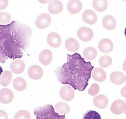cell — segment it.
Listing matches in <instances>:
<instances>
[{"mask_svg": "<svg viewBox=\"0 0 126 119\" xmlns=\"http://www.w3.org/2000/svg\"><path fill=\"white\" fill-rule=\"evenodd\" d=\"M0 27V62L21 58L30 44L32 33L30 27L16 20Z\"/></svg>", "mask_w": 126, "mask_h": 119, "instance_id": "obj_1", "label": "cell"}, {"mask_svg": "<svg viewBox=\"0 0 126 119\" xmlns=\"http://www.w3.org/2000/svg\"><path fill=\"white\" fill-rule=\"evenodd\" d=\"M67 61L57 67L55 73L58 81L71 86L75 90L84 91L88 84L94 68L90 61L86 62L79 53L67 54Z\"/></svg>", "mask_w": 126, "mask_h": 119, "instance_id": "obj_2", "label": "cell"}, {"mask_svg": "<svg viewBox=\"0 0 126 119\" xmlns=\"http://www.w3.org/2000/svg\"><path fill=\"white\" fill-rule=\"evenodd\" d=\"M33 113L36 116V119H66L65 113L63 115H59L49 104L36 108Z\"/></svg>", "mask_w": 126, "mask_h": 119, "instance_id": "obj_3", "label": "cell"}, {"mask_svg": "<svg viewBox=\"0 0 126 119\" xmlns=\"http://www.w3.org/2000/svg\"><path fill=\"white\" fill-rule=\"evenodd\" d=\"M51 21L50 15L48 13H42L37 17L35 21V25L38 28L44 29L48 27Z\"/></svg>", "mask_w": 126, "mask_h": 119, "instance_id": "obj_4", "label": "cell"}, {"mask_svg": "<svg viewBox=\"0 0 126 119\" xmlns=\"http://www.w3.org/2000/svg\"><path fill=\"white\" fill-rule=\"evenodd\" d=\"M77 35L81 40L86 42L92 39L93 33L91 29L83 27L78 29L77 32Z\"/></svg>", "mask_w": 126, "mask_h": 119, "instance_id": "obj_5", "label": "cell"}, {"mask_svg": "<svg viewBox=\"0 0 126 119\" xmlns=\"http://www.w3.org/2000/svg\"><path fill=\"white\" fill-rule=\"evenodd\" d=\"M60 95L63 100L69 101L74 98V92L73 88L69 85H64L61 89L59 92Z\"/></svg>", "mask_w": 126, "mask_h": 119, "instance_id": "obj_6", "label": "cell"}, {"mask_svg": "<svg viewBox=\"0 0 126 119\" xmlns=\"http://www.w3.org/2000/svg\"><path fill=\"white\" fill-rule=\"evenodd\" d=\"M113 47V43L110 39L103 38L99 42L98 48L99 50L103 53L108 54L112 50Z\"/></svg>", "mask_w": 126, "mask_h": 119, "instance_id": "obj_7", "label": "cell"}, {"mask_svg": "<svg viewBox=\"0 0 126 119\" xmlns=\"http://www.w3.org/2000/svg\"><path fill=\"white\" fill-rule=\"evenodd\" d=\"M82 18L85 22L90 25L95 24L97 20L96 15L91 9L86 10L82 14Z\"/></svg>", "mask_w": 126, "mask_h": 119, "instance_id": "obj_8", "label": "cell"}, {"mask_svg": "<svg viewBox=\"0 0 126 119\" xmlns=\"http://www.w3.org/2000/svg\"><path fill=\"white\" fill-rule=\"evenodd\" d=\"M14 97L13 93L9 89L3 88L0 90V101L2 103L7 104L11 102Z\"/></svg>", "mask_w": 126, "mask_h": 119, "instance_id": "obj_9", "label": "cell"}, {"mask_svg": "<svg viewBox=\"0 0 126 119\" xmlns=\"http://www.w3.org/2000/svg\"><path fill=\"white\" fill-rule=\"evenodd\" d=\"M28 74L31 79H38L42 78L43 75V71L41 68L37 65H34L29 68Z\"/></svg>", "mask_w": 126, "mask_h": 119, "instance_id": "obj_10", "label": "cell"}, {"mask_svg": "<svg viewBox=\"0 0 126 119\" xmlns=\"http://www.w3.org/2000/svg\"><path fill=\"white\" fill-rule=\"evenodd\" d=\"M47 40L49 45L54 48L58 47L61 45V43L60 36L57 33L54 32L50 33L48 35Z\"/></svg>", "mask_w": 126, "mask_h": 119, "instance_id": "obj_11", "label": "cell"}, {"mask_svg": "<svg viewBox=\"0 0 126 119\" xmlns=\"http://www.w3.org/2000/svg\"><path fill=\"white\" fill-rule=\"evenodd\" d=\"M25 64L22 60L18 59L13 60L11 62L10 67L11 70L14 73L20 74L24 71Z\"/></svg>", "mask_w": 126, "mask_h": 119, "instance_id": "obj_12", "label": "cell"}, {"mask_svg": "<svg viewBox=\"0 0 126 119\" xmlns=\"http://www.w3.org/2000/svg\"><path fill=\"white\" fill-rule=\"evenodd\" d=\"M52 52L47 49L43 50L40 53L39 57L40 62L45 65L50 64L52 61Z\"/></svg>", "mask_w": 126, "mask_h": 119, "instance_id": "obj_13", "label": "cell"}, {"mask_svg": "<svg viewBox=\"0 0 126 119\" xmlns=\"http://www.w3.org/2000/svg\"><path fill=\"white\" fill-rule=\"evenodd\" d=\"M63 5L62 3L58 0L50 1L48 6L49 12L52 14H57L60 13L62 10Z\"/></svg>", "mask_w": 126, "mask_h": 119, "instance_id": "obj_14", "label": "cell"}, {"mask_svg": "<svg viewBox=\"0 0 126 119\" xmlns=\"http://www.w3.org/2000/svg\"><path fill=\"white\" fill-rule=\"evenodd\" d=\"M82 5L79 0H71L69 1L67 5V9L72 14H75L79 13L82 9Z\"/></svg>", "mask_w": 126, "mask_h": 119, "instance_id": "obj_15", "label": "cell"}, {"mask_svg": "<svg viewBox=\"0 0 126 119\" xmlns=\"http://www.w3.org/2000/svg\"><path fill=\"white\" fill-rule=\"evenodd\" d=\"M110 79L112 82L117 85L121 84L126 80L125 75L119 71L112 73L110 75Z\"/></svg>", "mask_w": 126, "mask_h": 119, "instance_id": "obj_16", "label": "cell"}, {"mask_svg": "<svg viewBox=\"0 0 126 119\" xmlns=\"http://www.w3.org/2000/svg\"><path fill=\"white\" fill-rule=\"evenodd\" d=\"M102 24L106 29L109 30H112L116 27V21L112 16L107 15L102 19Z\"/></svg>", "mask_w": 126, "mask_h": 119, "instance_id": "obj_17", "label": "cell"}, {"mask_svg": "<svg viewBox=\"0 0 126 119\" xmlns=\"http://www.w3.org/2000/svg\"><path fill=\"white\" fill-rule=\"evenodd\" d=\"M93 79L99 82L104 81L106 78V73L102 68L100 67L96 68L93 70L92 73Z\"/></svg>", "mask_w": 126, "mask_h": 119, "instance_id": "obj_18", "label": "cell"}, {"mask_svg": "<svg viewBox=\"0 0 126 119\" xmlns=\"http://www.w3.org/2000/svg\"><path fill=\"white\" fill-rule=\"evenodd\" d=\"M65 45L68 50L73 53L77 51L79 47V45L78 41L75 39L71 38L66 40Z\"/></svg>", "mask_w": 126, "mask_h": 119, "instance_id": "obj_19", "label": "cell"}, {"mask_svg": "<svg viewBox=\"0 0 126 119\" xmlns=\"http://www.w3.org/2000/svg\"><path fill=\"white\" fill-rule=\"evenodd\" d=\"M97 52L96 50L92 47H87L84 49L83 52V57L88 60H92L96 57Z\"/></svg>", "mask_w": 126, "mask_h": 119, "instance_id": "obj_20", "label": "cell"}, {"mask_svg": "<svg viewBox=\"0 0 126 119\" xmlns=\"http://www.w3.org/2000/svg\"><path fill=\"white\" fill-rule=\"evenodd\" d=\"M13 84L15 89L18 91L24 90L27 86V83L25 80L20 77L15 79L13 80Z\"/></svg>", "mask_w": 126, "mask_h": 119, "instance_id": "obj_21", "label": "cell"}, {"mask_svg": "<svg viewBox=\"0 0 126 119\" xmlns=\"http://www.w3.org/2000/svg\"><path fill=\"white\" fill-rule=\"evenodd\" d=\"M12 79V74L10 71H4L0 77V83L3 86H7L11 82Z\"/></svg>", "mask_w": 126, "mask_h": 119, "instance_id": "obj_22", "label": "cell"}, {"mask_svg": "<svg viewBox=\"0 0 126 119\" xmlns=\"http://www.w3.org/2000/svg\"><path fill=\"white\" fill-rule=\"evenodd\" d=\"M108 3L107 0H94L92 5L94 9L99 12L104 11L107 8Z\"/></svg>", "mask_w": 126, "mask_h": 119, "instance_id": "obj_23", "label": "cell"}, {"mask_svg": "<svg viewBox=\"0 0 126 119\" xmlns=\"http://www.w3.org/2000/svg\"><path fill=\"white\" fill-rule=\"evenodd\" d=\"M82 119H101L100 115L95 111L89 110L83 115Z\"/></svg>", "mask_w": 126, "mask_h": 119, "instance_id": "obj_24", "label": "cell"}, {"mask_svg": "<svg viewBox=\"0 0 126 119\" xmlns=\"http://www.w3.org/2000/svg\"><path fill=\"white\" fill-rule=\"evenodd\" d=\"M112 60L110 56L104 55L101 57L99 59V62L100 66L104 68L109 66L112 63Z\"/></svg>", "mask_w": 126, "mask_h": 119, "instance_id": "obj_25", "label": "cell"}, {"mask_svg": "<svg viewBox=\"0 0 126 119\" xmlns=\"http://www.w3.org/2000/svg\"><path fill=\"white\" fill-rule=\"evenodd\" d=\"M30 118L31 115L29 112L26 110H22L15 114L14 119H30Z\"/></svg>", "mask_w": 126, "mask_h": 119, "instance_id": "obj_26", "label": "cell"}, {"mask_svg": "<svg viewBox=\"0 0 126 119\" xmlns=\"http://www.w3.org/2000/svg\"><path fill=\"white\" fill-rule=\"evenodd\" d=\"M11 20V17L8 13L4 12H0V23L6 24L9 22Z\"/></svg>", "mask_w": 126, "mask_h": 119, "instance_id": "obj_27", "label": "cell"}, {"mask_svg": "<svg viewBox=\"0 0 126 119\" xmlns=\"http://www.w3.org/2000/svg\"><path fill=\"white\" fill-rule=\"evenodd\" d=\"M99 90V85L96 83H93L88 90L89 94L92 96H94L97 95Z\"/></svg>", "mask_w": 126, "mask_h": 119, "instance_id": "obj_28", "label": "cell"}, {"mask_svg": "<svg viewBox=\"0 0 126 119\" xmlns=\"http://www.w3.org/2000/svg\"><path fill=\"white\" fill-rule=\"evenodd\" d=\"M8 4V0H0V10L5 9L7 7Z\"/></svg>", "mask_w": 126, "mask_h": 119, "instance_id": "obj_29", "label": "cell"}, {"mask_svg": "<svg viewBox=\"0 0 126 119\" xmlns=\"http://www.w3.org/2000/svg\"><path fill=\"white\" fill-rule=\"evenodd\" d=\"M0 119H8V117L7 114L4 111L0 110Z\"/></svg>", "mask_w": 126, "mask_h": 119, "instance_id": "obj_30", "label": "cell"}, {"mask_svg": "<svg viewBox=\"0 0 126 119\" xmlns=\"http://www.w3.org/2000/svg\"><path fill=\"white\" fill-rule=\"evenodd\" d=\"M121 93L122 96L126 98V85L122 89Z\"/></svg>", "mask_w": 126, "mask_h": 119, "instance_id": "obj_31", "label": "cell"}, {"mask_svg": "<svg viewBox=\"0 0 126 119\" xmlns=\"http://www.w3.org/2000/svg\"><path fill=\"white\" fill-rule=\"evenodd\" d=\"M123 70L126 71V59L124 61L122 66Z\"/></svg>", "mask_w": 126, "mask_h": 119, "instance_id": "obj_32", "label": "cell"}, {"mask_svg": "<svg viewBox=\"0 0 126 119\" xmlns=\"http://www.w3.org/2000/svg\"><path fill=\"white\" fill-rule=\"evenodd\" d=\"M124 33H125V36H126V27L125 28V32H124Z\"/></svg>", "mask_w": 126, "mask_h": 119, "instance_id": "obj_33", "label": "cell"}]
</instances>
